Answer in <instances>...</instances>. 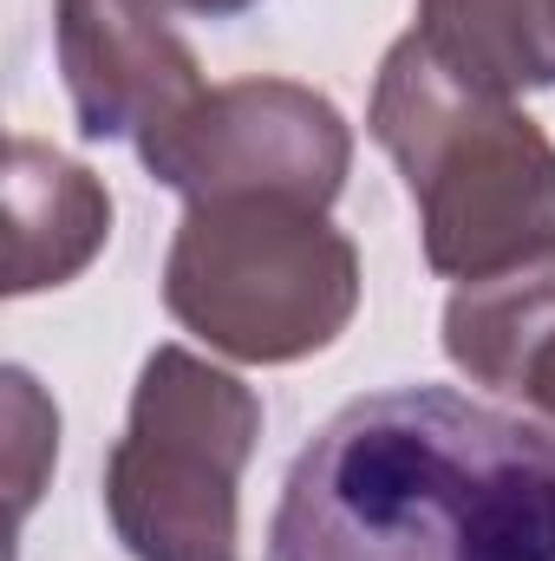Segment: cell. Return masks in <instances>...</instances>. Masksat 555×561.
Masks as SVG:
<instances>
[{"label":"cell","instance_id":"cell-1","mask_svg":"<svg viewBox=\"0 0 555 561\" xmlns=\"http://www.w3.org/2000/svg\"><path fill=\"white\" fill-rule=\"evenodd\" d=\"M269 561H555V424L393 386L314 431Z\"/></svg>","mask_w":555,"mask_h":561},{"label":"cell","instance_id":"cell-2","mask_svg":"<svg viewBox=\"0 0 555 561\" xmlns=\"http://www.w3.org/2000/svg\"><path fill=\"white\" fill-rule=\"evenodd\" d=\"M373 138L406 170L438 275L484 280L555 255V144L510 99L444 72L418 33L380 66Z\"/></svg>","mask_w":555,"mask_h":561},{"label":"cell","instance_id":"cell-3","mask_svg":"<svg viewBox=\"0 0 555 561\" xmlns=\"http://www.w3.org/2000/svg\"><path fill=\"white\" fill-rule=\"evenodd\" d=\"M163 307L229 359L287 366L353 320L360 255L314 203L203 196L170 242Z\"/></svg>","mask_w":555,"mask_h":561},{"label":"cell","instance_id":"cell-4","mask_svg":"<svg viewBox=\"0 0 555 561\" xmlns=\"http://www.w3.org/2000/svg\"><path fill=\"white\" fill-rule=\"evenodd\" d=\"M256 437L262 399L236 373L157 346L105 457V510L132 561H236V483Z\"/></svg>","mask_w":555,"mask_h":561},{"label":"cell","instance_id":"cell-5","mask_svg":"<svg viewBox=\"0 0 555 561\" xmlns=\"http://www.w3.org/2000/svg\"><path fill=\"white\" fill-rule=\"evenodd\" d=\"M144 170L190 203L203 196H294L327 209L347 183V125L340 112L287 79H236L203 92L183 125L138 150Z\"/></svg>","mask_w":555,"mask_h":561},{"label":"cell","instance_id":"cell-6","mask_svg":"<svg viewBox=\"0 0 555 561\" xmlns=\"http://www.w3.org/2000/svg\"><path fill=\"white\" fill-rule=\"evenodd\" d=\"M59 72L79 131L150 150L203 99L196 53L163 20V0H59Z\"/></svg>","mask_w":555,"mask_h":561},{"label":"cell","instance_id":"cell-7","mask_svg":"<svg viewBox=\"0 0 555 561\" xmlns=\"http://www.w3.org/2000/svg\"><path fill=\"white\" fill-rule=\"evenodd\" d=\"M444 353L490 392H510L555 424V255L464 280L444 307Z\"/></svg>","mask_w":555,"mask_h":561},{"label":"cell","instance_id":"cell-8","mask_svg":"<svg viewBox=\"0 0 555 561\" xmlns=\"http://www.w3.org/2000/svg\"><path fill=\"white\" fill-rule=\"evenodd\" d=\"M7 294L72 280L112 236V196L92 170L66 163L59 150L13 138L7 170Z\"/></svg>","mask_w":555,"mask_h":561},{"label":"cell","instance_id":"cell-9","mask_svg":"<svg viewBox=\"0 0 555 561\" xmlns=\"http://www.w3.org/2000/svg\"><path fill=\"white\" fill-rule=\"evenodd\" d=\"M424 53L477 92L555 85V0H418Z\"/></svg>","mask_w":555,"mask_h":561},{"label":"cell","instance_id":"cell-10","mask_svg":"<svg viewBox=\"0 0 555 561\" xmlns=\"http://www.w3.org/2000/svg\"><path fill=\"white\" fill-rule=\"evenodd\" d=\"M170 7H183V13H203V20H236V13H249L256 0H170Z\"/></svg>","mask_w":555,"mask_h":561}]
</instances>
